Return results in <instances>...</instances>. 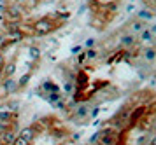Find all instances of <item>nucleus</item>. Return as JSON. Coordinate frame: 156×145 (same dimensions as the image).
<instances>
[{
  "mask_svg": "<svg viewBox=\"0 0 156 145\" xmlns=\"http://www.w3.org/2000/svg\"><path fill=\"white\" fill-rule=\"evenodd\" d=\"M32 28H34V33L46 35V33H49V32H53V30L56 28V23L51 19V18H42V19L35 21Z\"/></svg>",
  "mask_w": 156,
  "mask_h": 145,
  "instance_id": "nucleus-1",
  "label": "nucleus"
},
{
  "mask_svg": "<svg viewBox=\"0 0 156 145\" xmlns=\"http://www.w3.org/2000/svg\"><path fill=\"white\" fill-rule=\"evenodd\" d=\"M5 11H7L5 14H7V19H9V21L16 23V21H20V19H21V9H20V7L11 5V7H7Z\"/></svg>",
  "mask_w": 156,
  "mask_h": 145,
  "instance_id": "nucleus-2",
  "label": "nucleus"
},
{
  "mask_svg": "<svg viewBox=\"0 0 156 145\" xmlns=\"http://www.w3.org/2000/svg\"><path fill=\"white\" fill-rule=\"evenodd\" d=\"M146 110H147L146 107H137L135 110H132V112H130V119H128V124H133V123H137V121H139V119H140L142 116L146 114Z\"/></svg>",
  "mask_w": 156,
  "mask_h": 145,
  "instance_id": "nucleus-3",
  "label": "nucleus"
},
{
  "mask_svg": "<svg viewBox=\"0 0 156 145\" xmlns=\"http://www.w3.org/2000/svg\"><path fill=\"white\" fill-rule=\"evenodd\" d=\"M20 136H21L23 140H27V142H32V140H34V136H35V129H34L32 126H28V128H23L21 133H20Z\"/></svg>",
  "mask_w": 156,
  "mask_h": 145,
  "instance_id": "nucleus-4",
  "label": "nucleus"
},
{
  "mask_svg": "<svg viewBox=\"0 0 156 145\" xmlns=\"http://www.w3.org/2000/svg\"><path fill=\"white\" fill-rule=\"evenodd\" d=\"M14 138H16L14 131H11V129H7V131H5L4 135H2V136H0V142H2V145H12Z\"/></svg>",
  "mask_w": 156,
  "mask_h": 145,
  "instance_id": "nucleus-5",
  "label": "nucleus"
},
{
  "mask_svg": "<svg viewBox=\"0 0 156 145\" xmlns=\"http://www.w3.org/2000/svg\"><path fill=\"white\" fill-rule=\"evenodd\" d=\"M4 91H5L7 95H12L14 91H18V82H16L14 79H7V81L4 82Z\"/></svg>",
  "mask_w": 156,
  "mask_h": 145,
  "instance_id": "nucleus-6",
  "label": "nucleus"
},
{
  "mask_svg": "<svg viewBox=\"0 0 156 145\" xmlns=\"http://www.w3.org/2000/svg\"><path fill=\"white\" fill-rule=\"evenodd\" d=\"M12 119H14V114H12L11 110H0V123L9 124Z\"/></svg>",
  "mask_w": 156,
  "mask_h": 145,
  "instance_id": "nucleus-7",
  "label": "nucleus"
},
{
  "mask_svg": "<svg viewBox=\"0 0 156 145\" xmlns=\"http://www.w3.org/2000/svg\"><path fill=\"white\" fill-rule=\"evenodd\" d=\"M144 58L147 60V61H151V60H154V56H156V49H153V47H147V49H144Z\"/></svg>",
  "mask_w": 156,
  "mask_h": 145,
  "instance_id": "nucleus-8",
  "label": "nucleus"
},
{
  "mask_svg": "<svg viewBox=\"0 0 156 145\" xmlns=\"http://www.w3.org/2000/svg\"><path fill=\"white\" fill-rule=\"evenodd\" d=\"M28 81H30V74H25V75L18 81V88H23V86H27L28 84Z\"/></svg>",
  "mask_w": 156,
  "mask_h": 145,
  "instance_id": "nucleus-9",
  "label": "nucleus"
},
{
  "mask_svg": "<svg viewBox=\"0 0 156 145\" xmlns=\"http://www.w3.org/2000/svg\"><path fill=\"white\" fill-rule=\"evenodd\" d=\"M14 63H9L7 67H5V70H4V75H7V77H11L12 74H14Z\"/></svg>",
  "mask_w": 156,
  "mask_h": 145,
  "instance_id": "nucleus-10",
  "label": "nucleus"
},
{
  "mask_svg": "<svg viewBox=\"0 0 156 145\" xmlns=\"http://www.w3.org/2000/svg\"><path fill=\"white\" fill-rule=\"evenodd\" d=\"M151 35H153V33H151V30H142L140 39H142L144 42H149V40H151Z\"/></svg>",
  "mask_w": 156,
  "mask_h": 145,
  "instance_id": "nucleus-11",
  "label": "nucleus"
},
{
  "mask_svg": "<svg viewBox=\"0 0 156 145\" xmlns=\"http://www.w3.org/2000/svg\"><path fill=\"white\" fill-rule=\"evenodd\" d=\"M39 56H41V53H39V49L37 47H30V58L35 61V60H39Z\"/></svg>",
  "mask_w": 156,
  "mask_h": 145,
  "instance_id": "nucleus-12",
  "label": "nucleus"
},
{
  "mask_svg": "<svg viewBox=\"0 0 156 145\" xmlns=\"http://www.w3.org/2000/svg\"><path fill=\"white\" fill-rule=\"evenodd\" d=\"M84 58H88V60H95L97 58V51L95 49H88L84 53Z\"/></svg>",
  "mask_w": 156,
  "mask_h": 145,
  "instance_id": "nucleus-13",
  "label": "nucleus"
},
{
  "mask_svg": "<svg viewBox=\"0 0 156 145\" xmlns=\"http://www.w3.org/2000/svg\"><path fill=\"white\" fill-rule=\"evenodd\" d=\"M86 114H88V109H86V107H79L77 112H76L74 116H76V117H84Z\"/></svg>",
  "mask_w": 156,
  "mask_h": 145,
  "instance_id": "nucleus-14",
  "label": "nucleus"
},
{
  "mask_svg": "<svg viewBox=\"0 0 156 145\" xmlns=\"http://www.w3.org/2000/svg\"><path fill=\"white\" fill-rule=\"evenodd\" d=\"M139 18H140V19H151L153 14L149 12V11H140V12H139Z\"/></svg>",
  "mask_w": 156,
  "mask_h": 145,
  "instance_id": "nucleus-15",
  "label": "nucleus"
},
{
  "mask_svg": "<svg viewBox=\"0 0 156 145\" xmlns=\"http://www.w3.org/2000/svg\"><path fill=\"white\" fill-rule=\"evenodd\" d=\"M123 44H125V46H132V44H133V37H132V35H125V37H123Z\"/></svg>",
  "mask_w": 156,
  "mask_h": 145,
  "instance_id": "nucleus-16",
  "label": "nucleus"
},
{
  "mask_svg": "<svg viewBox=\"0 0 156 145\" xmlns=\"http://www.w3.org/2000/svg\"><path fill=\"white\" fill-rule=\"evenodd\" d=\"M12 145H30V142H27V140H23L21 136H18V138H14Z\"/></svg>",
  "mask_w": 156,
  "mask_h": 145,
  "instance_id": "nucleus-17",
  "label": "nucleus"
},
{
  "mask_svg": "<svg viewBox=\"0 0 156 145\" xmlns=\"http://www.w3.org/2000/svg\"><path fill=\"white\" fill-rule=\"evenodd\" d=\"M7 9V0H0V12H5Z\"/></svg>",
  "mask_w": 156,
  "mask_h": 145,
  "instance_id": "nucleus-18",
  "label": "nucleus"
},
{
  "mask_svg": "<svg viewBox=\"0 0 156 145\" xmlns=\"http://www.w3.org/2000/svg\"><path fill=\"white\" fill-rule=\"evenodd\" d=\"M7 131V124H4V123H0V136L4 135V133Z\"/></svg>",
  "mask_w": 156,
  "mask_h": 145,
  "instance_id": "nucleus-19",
  "label": "nucleus"
},
{
  "mask_svg": "<svg viewBox=\"0 0 156 145\" xmlns=\"http://www.w3.org/2000/svg\"><path fill=\"white\" fill-rule=\"evenodd\" d=\"M142 26H144V25H142L140 21H135L133 23V30H142Z\"/></svg>",
  "mask_w": 156,
  "mask_h": 145,
  "instance_id": "nucleus-20",
  "label": "nucleus"
},
{
  "mask_svg": "<svg viewBox=\"0 0 156 145\" xmlns=\"http://www.w3.org/2000/svg\"><path fill=\"white\" fill-rule=\"evenodd\" d=\"M93 44H95V40H93V39H88V40H86V47H91Z\"/></svg>",
  "mask_w": 156,
  "mask_h": 145,
  "instance_id": "nucleus-21",
  "label": "nucleus"
},
{
  "mask_svg": "<svg viewBox=\"0 0 156 145\" xmlns=\"http://www.w3.org/2000/svg\"><path fill=\"white\" fill-rule=\"evenodd\" d=\"M16 4H18V5H27V2H28V0H14Z\"/></svg>",
  "mask_w": 156,
  "mask_h": 145,
  "instance_id": "nucleus-22",
  "label": "nucleus"
},
{
  "mask_svg": "<svg viewBox=\"0 0 156 145\" xmlns=\"http://www.w3.org/2000/svg\"><path fill=\"white\" fill-rule=\"evenodd\" d=\"M2 77H4V67H0V81H2Z\"/></svg>",
  "mask_w": 156,
  "mask_h": 145,
  "instance_id": "nucleus-23",
  "label": "nucleus"
},
{
  "mask_svg": "<svg viewBox=\"0 0 156 145\" xmlns=\"http://www.w3.org/2000/svg\"><path fill=\"white\" fill-rule=\"evenodd\" d=\"M0 67H4V56L0 54Z\"/></svg>",
  "mask_w": 156,
  "mask_h": 145,
  "instance_id": "nucleus-24",
  "label": "nucleus"
},
{
  "mask_svg": "<svg viewBox=\"0 0 156 145\" xmlns=\"http://www.w3.org/2000/svg\"><path fill=\"white\" fill-rule=\"evenodd\" d=\"M149 145H156V136H154L153 140H151V143H149Z\"/></svg>",
  "mask_w": 156,
  "mask_h": 145,
  "instance_id": "nucleus-25",
  "label": "nucleus"
}]
</instances>
